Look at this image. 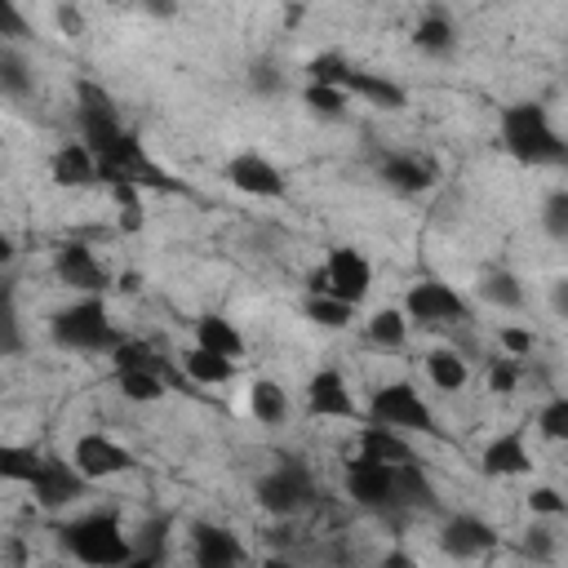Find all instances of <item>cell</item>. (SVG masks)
Listing matches in <instances>:
<instances>
[{
    "mask_svg": "<svg viewBox=\"0 0 568 568\" xmlns=\"http://www.w3.org/2000/svg\"><path fill=\"white\" fill-rule=\"evenodd\" d=\"M497 133H501L506 155L515 164H524V169H559L568 160V142H564V133L555 129V120H550V111L541 102L501 106Z\"/></svg>",
    "mask_w": 568,
    "mask_h": 568,
    "instance_id": "obj_1",
    "label": "cell"
},
{
    "mask_svg": "<svg viewBox=\"0 0 568 568\" xmlns=\"http://www.w3.org/2000/svg\"><path fill=\"white\" fill-rule=\"evenodd\" d=\"M58 546L84 568H120L124 559H133V537L124 532L115 510H89L58 524Z\"/></svg>",
    "mask_w": 568,
    "mask_h": 568,
    "instance_id": "obj_2",
    "label": "cell"
},
{
    "mask_svg": "<svg viewBox=\"0 0 568 568\" xmlns=\"http://www.w3.org/2000/svg\"><path fill=\"white\" fill-rule=\"evenodd\" d=\"M49 337L53 346L75 355H111L120 342V328L111 324L106 297H75L49 315Z\"/></svg>",
    "mask_w": 568,
    "mask_h": 568,
    "instance_id": "obj_3",
    "label": "cell"
},
{
    "mask_svg": "<svg viewBox=\"0 0 568 568\" xmlns=\"http://www.w3.org/2000/svg\"><path fill=\"white\" fill-rule=\"evenodd\" d=\"M93 160H98V182H102V186L129 182V186H138V191H173L169 173L151 160L146 142H142L133 129H124V133H120L102 155H93Z\"/></svg>",
    "mask_w": 568,
    "mask_h": 568,
    "instance_id": "obj_4",
    "label": "cell"
},
{
    "mask_svg": "<svg viewBox=\"0 0 568 568\" xmlns=\"http://www.w3.org/2000/svg\"><path fill=\"white\" fill-rule=\"evenodd\" d=\"M306 288L320 293V297L359 306V302L373 293V262H368L355 244H337V248H328V257L311 271Z\"/></svg>",
    "mask_w": 568,
    "mask_h": 568,
    "instance_id": "obj_5",
    "label": "cell"
},
{
    "mask_svg": "<svg viewBox=\"0 0 568 568\" xmlns=\"http://www.w3.org/2000/svg\"><path fill=\"white\" fill-rule=\"evenodd\" d=\"M368 422H373V426H386V430H399V435H408V430L435 435V430H439V426H435V408H430L426 395H422L413 382H404V377L373 390V399H368Z\"/></svg>",
    "mask_w": 568,
    "mask_h": 568,
    "instance_id": "obj_6",
    "label": "cell"
},
{
    "mask_svg": "<svg viewBox=\"0 0 568 568\" xmlns=\"http://www.w3.org/2000/svg\"><path fill=\"white\" fill-rule=\"evenodd\" d=\"M253 497H257V506L271 510V515H297V510H306V506L315 501V475H311L306 462L284 457V462H275L266 475H257Z\"/></svg>",
    "mask_w": 568,
    "mask_h": 568,
    "instance_id": "obj_7",
    "label": "cell"
},
{
    "mask_svg": "<svg viewBox=\"0 0 568 568\" xmlns=\"http://www.w3.org/2000/svg\"><path fill=\"white\" fill-rule=\"evenodd\" d=\"M75 129H80V142H84L93 155H102L129 124L120 120L115 98H111L102 84H93V80H75Z\"/></svg>",
    "mask_w": 568,
    "mask_h": 568,
    "instance_id": "obj_8",
    "label": "cell"
},
{
    "mask_svg": "<svg viewBox=\"0 0 568 568\" xmlns=\"http://www.w3.org/2000/svg\"><path fill=\"white\" fill-rule=\"evenodd\" d=\"M399 311H404L408 324H457V320L470 315V302L448 280H417L404 293V306Z\"/></svg>",
    "mask_w": 568,
    "mask_h": 568,
    "instance_id": "obj_9",
    "label": "cell"
},
{
    "mask_svg": "<svg viewBox=\"0 0 568 568\" xmlns=\"http://www.w3.org/2000/svg\"><path fill=\"white\" fill-rule=\"evenodd\" d=\"M53 275H58V284H67L71 293H80V297H106L111 293V284H115V275L98 262V253L89 248V244H80V240H67L58 253H53Z\"/></svg>",
    "mask_w": 568,
    "mask_h": 568,
    "instance_id": "obj_10",
    "label": "cell"
},
{
    "mask_svg": "<svg viewBox=\"0 0 568 568\" xmlns=\"http://www.w3.org/2000/svg\"><path fill=\"white\" fill-rule=\"evenodd\" d=\"M71 466H75L89 484H98V479L129 475L138 462H133V453H129L120 439H111L106 430H84V435L71 444Z\"/></svg>",
    "mask_w": 568,
    "mask_h": 568,
    "instance_id": "obj_11",
    "label": "cell"
},
{
    "mask_svg": "<svg viewBox=\"0 0 568 568\" xmlns=\"http://www.w3.org/2000/svg\"><path fill=\"white\" fill-rule=\"evenodd\" d=\"M222 178L240 191V195H253V200H284L288 191V178L280 173L275 160H266L262 151H235L222 169Z\"/></svg>",
    "mask_w": 568,
    "mask_h": 568,
    "instance_id": "obj_12",
    "label": "cell"
},
{
    "mask_svg": "<svg viewBox=\"0 0 568 568\" xmlns=\"http://www.w3.org/2000/svg\"><path fill=\"white\" fill-rule=\"evenodd\" d=\"M346 497L364 510H395V466L373 462V457H351L346 462Z\"/></svg>",
    "mask_w": 568,
    "mask_h": 568,
    "instance_id": "obj_13",
    "label": "cell"
},
{
    "mask_svg": "<svg viewBox=\"0 0 568 568\" xmlns=\"http://www.w3.org/2000/svg\"><path fill=\"white\" fill-rule=\"evenodd\" d=\"M302 399H306V413H311V417H337V422H355V417H359V404H355V395H351V382H346V373L333 368V364H324V368H315V373L306 377Z\"/></svg>",
    "mask_w": 568,
    "mask_h": 568,
    "instance_id": "obj_14",
    "label": "cell"
},
{
    "mask_svg": "<svg viewBox=\"0 0 568 568\" xmlns=\"http://www.w3.org/2000/svg\"><path fill=\"white\" fill-rule=\"evenodd\" d=\"M84 488H89V479L71 466V457H53V453H44V462H40V470H36V479H31V497H36V506H44V510H67V506H75V501L84 497Z\"/></svg>",
    "mask_w": 568,
    "mask_h": 568,
    "instance_id": "obj_15",
    "label": "cell"
},
{
    "mask_svg": "<svg viewBox=\"0 0 568 568\" xmlns=\"http://www.w3.org/2000/svg\"><path fill=\"white\" fill-rule=\"evenodd\" d=\"M493 546H497V528H493L488 519L470 515V510L448 515V519L439 524V550H444L448 559H479V555H488Z\"/></svg>",
    "mask_w": 568,
    "mask_h": 568,
    "instance_id": "obj_16",
    "label": "cell"
},
{
    "mask_svg": "<svg viewBox=\"0 0 568 568\" xmlns=\"http://www.w3.org/2000/svg\"><path fill=\"white\" fill-rule=\"evenodd\" d=\"M479 470L493 475V479H519V475H528L532 470V453H528L524 430L515 426V430L493 435L484 444V453H479Z\"/></svg>",
    "mask_w": 568,
    "mask_h": 568,
    "instance_id": "obj_17",
    "label": "cell"
},
{
    "mask_svg": "<svg viewBox=\"0 0 568 568\" xmlns=\"http://www.w3.org/2000/svg\"><path fill=\"white\" fill-rule=\"evenodd\" d=\"M191 564L195 568H240L244 564V546L222 524H195L191 528Z\"/></svg>",
    "mask_w": 568,
    "mask_h": 568,
    "instance_id": "obj_18",
    "label": "cell"
},
{
    "mask_svg": "<svg viewBox=\"0 0 568 568\" xmlns=\"http://www.w3.org/2000/svg\"><path fill=\"white\" fill-rule=\"evenodd\" d=\"M337 89L351 98H364L368 106H377V111H404L408 106V89L399 84V80H390V75H377V71H359V67H346L342 71V80H337Z\"/></svg>",
    "mask_w": 568,
    "mask_h": 568,
    "instance_id": "obj_19",
    "label": "cell"
},
{
    "mask_svg": "<svg viewBox=\"0 0 568 568\" xmlns=\"http://www.w3.org/2000/svg\"><path fill=\"white\" fill-rule=\"evenodd\" d=\"M377 178L399 195H422L435 186V160H422L413 151H390V155H382Z\"/></svg>",
    "mask_w": 568,
    "mask_h": 568,
    "instance_id": "obj_20",
    "label": "cell"
},
{
    "mask_svg": "<svg viewBox=\"0 0 568 568\" xmlns=\"http://www.w3.org/2000/svg\"><path fill=\"white\" fill-rule=\"evenodd\" d=\"M49 178H53V186H67V191L98 186V160H93V151L80 138L75 142H62L49 155Z\"/></svg>",
    "mask_w": 568,
    "mask_h": 568,
    "instance_id": "obj_21",
    "label": "cell"
},
{
    "mask_svg": "<svg viewBox=\"0 0 568 568\" xmlns=\"http://www.w3.org/2000/svg\"><path fill=\"white\" fill-rule=\"evenodd\" d=\"M195 342L191 346H200V351H209V355H222V359H235L240 364V355H244V333L235 328V320L231 315H217V311H209V315H200L195 320Z\"/></svg>",
    "mask_w": 568,
    "mask_h": 568,
    "instance_id": "obj_22",
    "label": "cell"
},
{
    "mask_svg": "<svg viewBox=\"0 0 568 568\" xmlns=\"http://www.w3.org/2000/svg\"><path fill=\"white\" fill-rule=\"evenodd\" d=\"M359 457H373V462H386V466H413L417 448L408 444V435L368 422V426H359Z\"/></svg>",
    "mask_w": 568,
    "mask_h": 568,
    "instance_id": "obj_23",
    "label": "cell"
},
{
    "mask_svg": "<svg viewBox=\"0 0 568 568\" xmlns=\"http://www.w3.org/2000/svg\"><path fill=\"white\" fill-rule=\"evenodd\" d=\"M248 413L262 426H284L288 413H293V399H288V390L275 377H253L248 382Z\"/></svg>",
    "mask_w": 568,
    "mask_h": 568,
    "instance_id": "obj_24",
    "label": "cell"
},
{
    "mask_svg": "<svg viewBox=\"0 0 568 568\" xmlns=\"http://www.w3.org/2000/svg\"><path fill=\"white\" fill-rule=\"evenodd\" d=\"M413 44L426 53V58H448L457 49V27L444 9H426L413 27Z\"/></svg>",
    "mask_w": 568,
    "mask_h": 568,
    "instance_id": "obj_25",
    "label": "cell"
},
{
    "mask_svg": "<svg viewBox=\"0 0 568 568\" xmlns=\"http://www.w3.org/2000/svg\"><path fill=\"white\" fill-rule=\"evenodd\" d=\"M235 373H240L235 359L209 355V351H200V346H186V351H182V377L195 382V386H222V382H231Z\"/></svg>",
    "mask_w": 568,
    "mask_h": 568,
    "instance_id": "obj_26",
    "label": "cell"
},
{
    "mask_svg": "<svg viewBox=\"0 0 568 568\" xmlns=\"http://www.w3.org/2000/svg\"><path fill=\"white\" fill-rule=\"evenodd\" d=\"M426 382H430L435 390L453 395V390H462V386L470 382V364H466L453 346H435V351H426Z\"/></svg>",
    "mask_w": 568,
    "mask_h": 568,
    "instance_id": "obj_27",
    "label": "cell"
},
{
    "mask_svg": "<svg viewBox=\"0 0 568 568\" xmlns=\"http://www.w3.org/2000/svg\"><path fill=\"white\" fill-rule=\"evenodd\" d=\"M31 89H36V71H31L27 53L13 49V44H0V98H9V102H27Z\"/></svg>",
    "mask_w": 568,
    "mask_h": 568,
    "instance_id": "obj_28",
    "label": "cell"
},
{
    "mask_svg": "<svg viewBox=\"0 0 568 568\" xmlns=\"http://www.w3.org/2000/svg\"><path fill=\"white\" fill-rule=\"evenodd\" d=\"M430 510L435 506V484L430 475L413 462V466H395V510Z\"/></svg>",
    "mask_w": 568,
    "mask_h": 568,
    "instance_id": "obj_29",
    "label": "cell"
},
{
    "mask_svg": "<svg viewBox=\"0 0 568 568\" xmlns=\"http://www.w3.org/2000/svg\"><path fill=\"white\" fill-rule=\"evenodd\" d=\"M40 462H44V453L31 448V444H0V479H4V484H22V488H31Z\"/></svg>",
    "mask_w": 568,
    "mask_h": 568,
    "instance_id": "obj_30",
    "label": "cell"
},
{
    "mask_svg": "<svg viewBox=\"0 0 568 568\" xmlns=\"http://www.w3.org/2000/svg\"><path fill=\"white\" fill-rule=\"evenodd\" d=\"M364 333H368L373 346H382V351H399V346L408 342V320H404L399 306H382V311L368 315Z\"/></svg>",
    "mask_w": 568,
    "mask_h": 568,
    "instance_id": "obj_31",
    "label": "cell"
},
{
    "mask_svg": "<svg viewBox=\"0 0 568 568\" xmlns=\"http://www.w3.org/2000/svg\"><path fill=\"white\" fill-rule=\"evenodd\" d=\"M106 359H111L115 373H160V355H155V346L142 342V337H120Z\"/></svg>",
    "mask_w": 568,
    "mask_h": 568,
    "instance_id": "obj_32",
    "label": "cell"
},
{
    "mask_svg": "<svg viewBox=\"0 0 568 568\" xmlns=\"http://www.w3.org/2000/svg\"><path fill=\"white\" fill-rule=\"evenodd\" d=\"M22 346H27V333L13 306V280L0 271V355H22Z\"/></svg>",
    "mask_w": 568,
    "mask_h": 568,
    "instance_id": "obj_33",
    "label": "cell"
},
{
    "mask_svg": "<svg viewBox=\"0 0 568 568\" xmlns=\"http://www.w3.org/2000/svg\"><path fill=\"white\" fill-rule=\"evenodd\" d=\"M479 297L493 302V306H501V311H519V306H524V284H519L515 271H501V266H497V271H484Z\"/></svg>",
    "mask_w": 568,
    "mask_h": 568,
    "instance_id": "obj_34",
    "label": "cell"
},
{
    "mask_svg": "<svg viewBox=\"0 0 568 568\" xmlns=\"http://www.w3.org/2000/svg\"><path fill=\"white\" fill-rule=\"evenodd\" d=\"M302 315H306L311 324L328 328V333H342V328L355 320V306H346V302H333V297H320V293H311V297L302 302Z\"/></svg>",
    "mask_w": 568,
    "mask_h": 568,
    "instance_id": "obj_35",
    "label": "cell"
},
{
    "mask_svg": "<svg viewBox=\"0 0 568 568\" xmlns=\"http://www.w3.org/2000/svg\"><path fill=\"white\" fill-rule=\"evenodd\" d=\"M302 102H306V111L320 115V120H342L346 106H351V98H346L337 84H306V89H302Z\"/></svg>",
    "mask_w": 568,
    "mask_h": 568,
    "instance_id": "obj_36",
    "label": "cell"
},
{
    "mask_svg": "<svg viewBox=\"0 0 568 568\" xmlns=\"http://www.w3.org/2000/svg\"><path fill=\"white\" fill-rule=\"evenodd\" d=\"M115 390L129 404H160L164 399V377L160 373H115Z\"/></svg>",
    "mask_w": 568,
    "mask_h": 568,
    "instance_id": "obj_37",
    "label": "cell"
},
{
    "mask_svg": "<svg viewBox=\"0 0 568 568\" xmlns=\"http://www.w3.org/2000/svg\"><path fill=\"white\" fill-rule=\"evenodd\" d=\"M537 435L559 444L568 439V395H550L541 408H537Z\"/></svg>",
    "mask_w": 568,
    "mask_h": 568,
    "instance_id": "obj_38",
    "label": "cell"
},
{
    "mask_svg": "<svg viewBox=\"0 0 568 568\" xmlns=\"http://www.w3.org/2000/svg\"><path fill=\"white\" fill-rule=\"evenodd\" d=\"M519 377H524V364L510 359V355H497V359L488 364V390H493V395H515V390H519Z\"/></svg>",
    "mask_w": 568,
    "mask_h": 568,
    "instance_id": "obj_39",
    "label": "cell"
},
{
    "mask_svg": "<svg viewBox=\"0 0 568 568\" xmlns=\"http://www.w3.org/2000/svg\"><path fill=\"white\" fill-rule=\"evenodd\" d=\"M541 226L550 240H568V191H550L546 195V209H541Z\"/></svg>",
    "mask_w": 568,
    "mask_h": 568,
    "instance_id": "obj_40",
    "label": "cell"
},
{
    "mask_svg": "<svg viewBox=\"0 0 568 568\" xmlns=\"http://www.w3.org/2000/svg\"><path fill=\"white\" fill-rule=\"evenodd\" d=\"M346 67H351V62H346L342 53H315V58L306 62V84H337Z\"/></svg>",
    "mask_w": 568,
    "mask_h": 568,
    "instance_id": "obj_41",
    "label": "cell"
},
{
    "mask_svg": "<svg viewBox=\"0 0 568 568\" xmlns=\"http://www.w3.org/2000/svg\"><path fill=\"white\" fill-rule=\"evenodd\" d=\"M31 40V22L13 0H0V44H18Z\"/></svg>",
    "mask_w": 568,
    "mask_h": 568,
    "instance_id": "obj_42",
    "label": "cell"
},
{
    "mask_svg": "<svg viewBox=\"0 0 568 568\" xmlns=\"http://www.w3.org/2000/svg\"><path fill=\"white\" fill-rule=\"evenodd\" d=\"M528 510H532V515L555 519V515H564V510H568V501H564V493H559L555 484H532V493H528Z\"/></svg>",
    "mask_w": 568,
    "mask_h": 568,
    "instance_id": "obj_43",
    "label": "cell"
},
{
    "mask_svg": "<svg viewBox=\"0 0 568 568\" xmlns=\"http://www.w3.org/2000/svg\"><path fill=\"white\" fill-rule=\"evenodd\" d=\"M497 342L506 346V355H510V359L532 355V346H537V337H532L528 328H515V324H501V328H497Z\"/></svg>",
    "mask_w": 568,
    "mask_h": 568,
    "instance_id": "obj_44",
    "label": "cell"
},
{
    "mask_svg": "<svg viewBox=\"0 0 568 568\" xmlns=\"http://www.w3.org/2000/svg\"><path fill=\"white\" fill-rule=\"evenodd\" d=\"M524 555L537 559V564H550L555 559V532L550 528H528L524 532Z\"/></svg>",
    "mask_w": 568,
    "mask_h": 568,
    "instance_id": "obj_45",
    "label": "cell"
},
{
    "mask_svg": "<svg viewBox=\"0 0 568 568\" xmlns=\"http://www.w3.org/2000/svg\"><path fill=\"white\" fill-rule=\"evenodd\" d=\"M248 84H253L257 93H275V89H284V75H275V67L262 62V67L248 71Z\"/></svg>",
    "mask_w": 568,
    "mask_h": 568,
    "instance_id": "obj_46",
    "label": "cell"
},
{
    "mask_svg": "<svg viewBox=\"0 0 568 568\" xmlns=\"http://www.w3.org/2000/svg\"><path fill=\"white\" fill-rule=\"evenodd\" d=\"M53 22L62 27V36H80V31H84V18H80L75 4H58V9H53Z\"/></svg>",
    "mask_w": 568,
    "mask_h": 568,
    "instance_id": "obj_47",
    "label": "cell"
},
{
    "mask_svg": "<svg viewBox=\"0 0 568 568\" xmlns=\"http://www.w3.org/2000/svg\"><path fill=\"white\" fill-rule=\"evenodd\" d=\"M142 226H146L142 204H124V209H120V231H124V235H138Z\"/></svg>",
    "mask_w": 568,
    "mask_h": 568,
    "instance_id": "obj_48",
    "label": "cell"
},
{
    "mask_svg": "<svg viewBox=\"0 0 568 568\" xmlns=\"http://www.w3.org/2000/svg\"><path fill=\"white\" fill-rule=\"evenodd\" d=\"M120 568H160V555H142V550H133V559H124Z\"/></svg>",
    "mask_w": 568,
    "mask_h": 568,
    "instance_id": "obj_49",
    "label": "cell"
},
{
    "mask_svg": "<svg viewBox=\"0 0 568 568\" xmlns=\"http://www.w3.org/2000/svg\"><path fill=\"white\" fill-rule=\"evenodd\" d=\"M138 284H142V275H138V271H124V275H115V284H111V288H120V293H133Z\"/></svg>",
    "mask_w": 568,
    "mask_h": 568,
    "instance_id": "obj_50",
    "label": "cell"
},
{
    "mask_svg": "<svg viewBox=\"0 0 568 568\" xmlns=\"http://www.w3.org/2000/svg\"><path fill=\"white\" fill-rule=\"evenodd\" d=\"M13 257H18L13 240H9V235H0V271H9V266H13Z\"/></svg>",
    "mask_w": 568,
    "mask_h": 568,
    "instance_id": "obj_51",
    "label": "cell"
},
{
    "mask_svg": "<svg viewBox=\"0 0 568 568\" xmlns=\"http://www.w3.org/2000/svg\"><path fill=\"white\" fill-rule=\"evenodd\" d=\"M373 568H408V559H404V555H390V559H382V564H373Z\"/></svg>",
    "mask_w": 568,
    "mask_h": 568,
    "instance_id": "obj_52",
    "label": "cell"
},
{
    "mask_svg": "<svg viewBox=\"0 0 568 568\" xmlns=\"http://www.w3.org/2000/svg\"><path fill=\"white\" fill-rule=\"evenodd\" d=\"M262 568H293V564H288V559H280V555H271V559H266Z\"/></svg>",
    "mask_w": 568,
    "mask_h": 568,
    "instance_id": "obj_53",
    "label": "cell"
}]
</instances>
